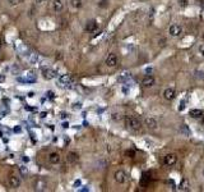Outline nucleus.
Wrapping results in <instances>:
<instances>
[{
	"mask_svg": "<svg viewBox=\"0 0 204 192\" xmlns=\"http://www.w3.org/2000/svg\"><path fill=\"white\" fill-rule=\"evenodd\" d=\"M125 124L129 130H133V131H139L142 128V123L137 117H131V115H128L125 118Z\"/></svg>",
	"mask_w": 204,
	"mask_h": 192,
	"instance_id": "1",
	"label": "nucleus"
},
{
	"mask_svg": "<svg viewBox=\"0 0 204 192\" xmlns=\"http://www.w3.org/2000/svg\"><path fill=\"white\" fill-rule=\"evenodd\" d=\"M57 81L60 83V86H68V85H72L74 82V77L72 74H63L59 77Z\"/></svg>",
	"mask_w": 204,
	"mask_h": 192,
	"instance_id": "2",
	"label": "nucleus"
},
{
	"mask_svg": "<svg viewBox=\"0 0 204 192\" xmlns=\"http://www.w3.org/2000/svg\"><path fill=\"white\" fill-rule=\"evenodd\" d=\"M114 178H115V181H116V182H117V183H120V184L125 183V182H126V179H128V177H126V173L124 172V170H121V169L116 170V172H115V174H114Z\"/></svg>",
	"mask_w": 204,
	"mask_h": 192,
	"instance_id": "3",
	"label": "nucleus"
},
{
	"mask_svg": "<svg viewBox=\"0 0 204 192\" xmlns=\"http://www.w3.org/2000/svg\"><path fill=\"white\" fill-rule=\"evenodd\" d=\"M117 62H119V59H117V55H116V54H114V53H111V54L107 55L106 60H105L106 66H107V67H110V68L116 67V66H117Z\"/></svg>",
	"mask_w": 204,
	"mask_h": 192,
	"instance_id": "4",
	"label": "nucleus"
},
{
	"mask_svg": "<svg viewBox=\"0 0 204 192\" xmlns=\"http://www.w3.org/2000/svg\"><path fill=\"white\" fill-rule=\"evenodd\" d=\"M42 74H44V78L45 79H54V78H57V72L55 69H51V68H45L44 71H42Z\"/></svg>",
	"mask_w": 204,
	"mask_h": 192,
	"instance_id": "5",
	"label": "nucleus"
},
{
	"mask_svg": "<svg viewBox=\"0 0 204 192\" xmlns=\"http://www.w3.org/2000/svg\"><path fill=\"white\" fill-rule=\"evenodd\" d=\"M163 163H165V165H167V167H174V165L178 163V156H176V154H167V155L165 156Z\"/></svg>",
	"mask_w": 204,
	"mask_h": 192,
	"instance_id": "6",
	"label": "nucleus"
},
{
	"mask_svg": "<svg viewBox=\"0 0 204 192\" xmlns=\"http://www.w3.org/2000/svg\"><path fill=\"white\" fill-rule=\"evenodd\" d=\"M168 34L172 37H178L182 34V27L179 24H171L170 28H168Z\"/></svg>",
	"mask_w": 204,
	"mask_h": 192,
	"instance_id": "7",
	"label": "nucleus"
},
{
	"mask_svg": "<svg viewBox=\"0 0 204 192\" xmlns=\"http://www.w3.org/2000/svg\"><path fill=\"white\" fill-rule=\"evenodd\" d=\"M8 184H9V187H12V188H18L20 184V178L18 175H10L8 179Z\"/></svg>",
	"mask_w": 204,
	"mask_h": 192,
	"instance_id": "8",
	"label": "nucleus"
},
{
	"mask_svg": "<svg viewBox=\"0 0 204 192\" xmlns=\"http://www.w3.org/2000/svg\"><path fill=\"white\" fill-rule=\"evenodd\" d=\"M52 10L55 13H60L64 10V3L63 0H54L52 2Z\"/></svg>",
	"mask_w": 204,
	"mask_h": 192,
	"instance_id": "9",
	"label": "nucleus"
},
{
	"mask_svg": "<svg viewBox=\"0 0 204 192\" xmlns=\"http://www.w3.org/2000/svg\"><path fill=\"white\" fill-rule=\"evenodd\" d=\"M142 85L144 87H152L154 85V77L153 76H146L142 79Z\"/></svg>",
	"mask_w": 204,
	"mask_h": 192,
	"instance_id": "10",
	"label": "nucleus"
},
{
	"mask_svg": "<svg viewBox=\"0 0 204 192\" xmlns=\"http://www.w3.org/2000/svg\"><path fill=\"white\" fill-rule=\"evenodd\" d=\"M175 96H176V92H175V90H174V88H166V90H165V92H163V98H165L166 100L171 101V100H174V99H175Z\"/></svg>",
	"mask_w": 204,
	"mask_h": 192,
	"instance_id": "11",
	"label": "nucleus"
},
{
	"mask_svg": "<svg viewBox=\"0 0 204 192\" xmlns=\"http://www.w3.org/2000/svg\"><path fill=\"white\" fill-rule=\"evenodd\" d=\"M78 159H79V155L77 152H74V151H70L68 154V156H66V162L69 164H76L78 162Z\"/></svg>",
	"mask_w": 204,
	"mask_h": 192,
	"instance_id": "12",
	"label": "nucleus"
},
{
	"mask_svg": "<svg viewBox=\"0 0 204 192\" xmlns=\"http://www.w3.org/2000/svg\"><path fill=\"white\" fill-rule=\"evenodd\" d=\"M18 81H20V82H26V83H33V82H36V76L33 73H29V74H27L26 77H23V78H18Z\"/></svg>",
	"mask_w": 204,
	"mask_h": 192,
	"instance_id": "13",
	"label": "nucleus"
},
{
	"mask_svg": "<svg viewBox=\"0 0 204 192\" xmlns=\"http://www.w3.org/2000/svg\"><path fill=\"white\" fill-rule=\"evenodd\" d=\"M49 162L54 165H56L60 163V155H59L57 152H51L50 155H49Z\"/></svg>",
	"mask_w": 204,
	"mask_h": 192,
	"instance_id": "14",
	"label": "nucleus"
},
{
	"mask_svg": "<svg viewBox=\"0 0 204 192\" xmlns=\"http://www.w3.org/2000/svg\"><path fill=\"white\" fill-rule=\"evenodd\" d=\"M96 28H97V22L94 19L88 21L87 24H85V31H88V32H93L96 31Z\"/></svg>",
	"mask_w": 204,
	"mask_h": 192,
	"instance_id": "15",
	"label": "nucleus"
},
{
	"mask_svg": "<svg viewBox=\"0 0 204 192\" xmlns=\"http://www.w3.org/2000/svg\"><path fill=\"white\" fill-rule=\"evenodd\" d=\"M189 115L191 117V118H200V117L203 115V110H200V109H191L190 110V113H189Z\"/></svg>",
	"mask_w": 204,
	"mask_h": 192,
	"instance_id": "16",
	"label": "nucleus"
},
{
	"mask_svg": "<svg viewBox=\"0 0 204 192\" xmlns=\"http://www.w3.org/2000/svg\"><path fill=\"white\" fill-rule=\"evenodd\" d=\"M146 126L148 128H152V130H154V128H157V120L153 119V118H147L146 119Z\"/></svg>",
	"mask_w": 204,
	"mask_h": 192,
	"instance_id": "17",
	"label": "nucleus"
},
{
	"mask_svg": "<svg viewBox=\"0 0 204 192\" xmlns=\"http://www.w3.org/2000/svg\"><path fill=\"white\" fill-rule=\"evenodd\" d=\"M187 190H189V181L185 178V179H182L180 183V191H187Z\"/></svg>",
	"mask_w": 204,
	"mask_h": 192,
	"instance_id": "18",
	"label": "nucleus"
},
{
	"mask_svg": "<svg viewBox=\"0 0 204 192\" xmlns=\"http://www.w3.org/2000/svg\"><path fill=\"white\" fill-rule=\"evenodd\" d=\"M70 5L74 8V9H79V8H82V0H70Z\"/></svg>",
	"mask_w": 204,
	"mask_h": 192,
	"instance_id": "19",
	"label": "nucleus"
},
{
	"mask_svg": "<svg viewBox=\"0 0 204 192\" xmlns=\"http://www.w3.org/2000/svg\"><path fill=\"white\" fill-rule=\"evenodd\" d=\"M149 179H151V177H149V174L148 173H144L143 174V178H142V186H147V183L149 182Z\"/></svg>",
	"mask_w": 204,
	"mask_h": 192,
	"instance_id": "20",
	"label": "nucleus"
},
{
	"mask_svg": "<svg viewBox=\"0 0 204 192\" xmlns=\"http://www.w3.org/2000/svg\"><path fill=\"white\" fill-rule=\"evenodd\" d=\"M8 3H9V5H12V7H15V5L22 3V0H8Z\"/></svg>",
	"mask_w": 204,
	"mask_h": 192,
	"instance_id": "21",
	"label": "nucleus"
},
{
	"mask_svg": "<svg viewBox=\"0 0 204 192\" xmlns=\"http://www.w3.org/2000/svg\"><path fill=\"white\" fill-rule=\"evenodd\" d=\"M37 60H39V56H37L36 54H32L31 59H29V63H31V64H36V63H37Z\"/></svg>",
	"mask_w": 204,
	"mask_h": 192,
	"instance_id": "22",
	"label": "nucleus"
},
{
	"mask_svg": "<svg viewBox=\"0 0 204 192\" xmlns=\"http://www.w3.org/2000/svg\"><path fill=\"white\" fill-rule=\"evenodd\" d=\"M121 118H122V117H121V114H119V113L112 114V119H114V120H120Z\"/></svg>",
	"mask_w": 204,
	"mask_h": 192,
	"instance_id": "23",
	"label": "nucleus"
},
{
	"mask_svg": "<svg viewBox=\"0 0 204 192\" xmlns=\"http://www.w3.org/2000/svg\"><path fill=\"white\" fill-rule=\"evenodd\" d=\"M44 186H45V183H44V182H39V183L36 184V190H39V191L44 190Z\"/></svg>",
	"mask_w": 204,
	"mask_h": 192,
	"instance_id": "24",
	"label": "nucleus"
},
{
	"mask_svg": "<svg viewBox=\"0 0 204 192\" xmlns=\"http://www.w3.org/2000/svg\"><path fill=\"white\" fill-rule=\"evenodd\" d=\"M125 154H126L129 158H134V156H135V151H133V150H126Z\"/></svg>",
	"mask_w": 204,
	"mask_h": 192,
	"instance_id": "25",
	"label": "nucleus"
},
{
	"mask_svg": "<svg viewBox=\"0 0 204 192\" xmlns=\"http://www.w3.org/2000/svg\"><path fill=\"white\" fill-rule=\"evenodd\" d=\"M198 51H199V54L204 58V44H202L199 47H198Z\"/></svg>",
	"mask_w": 204,
	"mask_h": 192,
	"instance_id": "26",
	"label": "nucleus"
},
{
	"mask_svg": "<svg viewBox=\"0 0 204 192\" xmlns=\"http://www.w3.org/2000/svg\"><path fill=\"white\" fill-rule=\"evenodd\" d=\"M73 109H82V103H76V104H73Z\"/></svg>",
	"mask_w": 204,
	"mask_h": 192,
	"instance_id": "27",
	"label": "nucleus"
},
{
	"mask_svg": "<svg viewBox=\"0 0 204 192\" xmlns=\"http://www.w3.org/2000/svg\"><path fill=\"white\" fill-rule=\"evenodd\" d=\"M80 184H82V182H80V179H77L76 181V182H74V184H73V187H76V188H78L79 187V186Z\"/></svg>",
	"mask_w": 204,
	"mask_h": 192,
	"instance_id": "28",
	"label": "nucleus"
},
{
	"mask_svg": "<svg viewBox=\"0 0 204 192\" xmlns=\"http://www.w3.org/2000/svg\"><path fill=\"white\" fill-rule=\"evenodd\" d=\"M20 172H22V174H26L27 172H28V169H27V167L23 165V167H20Z\"/></svg>",
	"mask_w": 204,
	"mask_h": 192,
	"instance_id": "29",
	"label": "nucleus"
},
{
	"mask_svg": "<svg viewBox=\"0 0 204 192\" xmlns=\"http://www.w3.org/2000/svg\"><path fill=\"white\" fill-rule=\"evenodd\" d=\"M46 96H49V99H54V98H55V96H54V92H52V91H49V92L46 94Z\"/></svg>",
	"mask_w": 204,
	"mask_h": 192,
	"instance_id": "30",
	"label": "nucleus"
},
{
	"mask_svg": "<svg viewBox=\"0 0 204 192\" xmlns=\"http://www.w3.org/2000/svg\"><path fill=\"white\" fill-rule=\"evenodd\" d=\"M186 4H187V0H180V5H181V7H185Z\"/></svg>",
	"mask_w": 204,
	"mask_h": 192,
	"instance_id": "31",
	"label": "nucleus"
},
{
	"mask_svg": "<svg viewBox=\"0 0 204 192\" xmlns=\"http://www.w3.org/2000/svg\"><path fill=\"white\" fill-rule=\"evenodd\" d=\"M22 160H23L24 163H28V162H29V158H28V156H26V155H23V156H22Z\"/></svg>",
	"mask_w": 204,
	"mask_h": 192,
	"instance_id": "32",
	"label": "nucleus"
},
{
	"mask_svg": "<svg viewBox=\"0 0 204 192\" xmlns=\"http://www.w3.org/2000/svg\"><path fill=\"white\" fill-rule=\"evenodd\" d=\"M35 2H36L37 4H44V3L47 2V0H35Z\"/></svg>",
	"mask_w": 204,
	"mask_h": 192,
	"instance_id": "33",
	"label": "nucleus"
},
{
	"mask_svg": "<svg viewBox=\"0 0 204 192\" xmlns=\"http://www.w3.org/2000/svg\"><path fill=\"white\" fill-rule=\"evenodd\" d=\"M69 127V123H68V122H64V123H63V128H68Z\"/></svg>",
	"mask_w": 204,
	"mask_h": 192,
	"instance_id": "34",
	"label": "nucleus"
},
{
	"mask_svg": "<svg viewBox=\"0 0 204 192\" xmlns=\"http://www.w3.org/2000/svg\"><path fill=\"white\" fill-rule=\"evenodd\" d=\"M14 132H20V127H15V128H14Z\"/></svg>",
	"mask_w": 204,
	"mask_h": 192,
	"instance_id": "35",
	"label": "nucleus"
},
{
	"mask_svg": "<svg viewBox=\"0 0 204 192\" xmlns=\"http://www.w3.org/2000/svg\"><path fill=\"white\" fill-rule=\"evenodd\" d=\"M79 191H82V192H85V191H89V190H88L87 187H84V188H80Z\"/></svg>",
	"mask_w": 204,
	"mask_h": 192,
	"instance_id": "36",
	"label": "nucleus"
},
{
	"mask_svg": "<svg viewBox=\"0 0 204 192\" xmlns=\"http://www.w3.org/2000/svg\"><path fill=\"white\" fill-rule=\"evenodd\" d=\"M66 117H68V115H66L65 113H63V114H61V118H63V119H65V118H66Z\"/></svg>",
	"mask_w": 204,
	"mask_h": 192,
	"instance_id": "37",
	"label": "nucleus"
},
{
	"mask_svg": "<svg viewBox=\"0 0 204 192\" xmlns=\"http://www.w3.org/2000/svg\"><path fill=\"white\" fill-rule=\"evenodd\" d=\"M4 81V77L3 76H0V82H3Z\"/></svg>",
	"mask_w": 204,
	"mask_h": 192,
	"instance_id": "38",
	"label": "nucleus"
},
{
	"mask_svg": "<svg viewBox=\"0 0 204 192\" xmlns=\"http://www.w3.org/2000/svg\"><path fill=\"white\" fill-rule=\"evenodd\" d=\"M2 44H3V41H2V39H0V47H2Z\"/></svg>",
	"mask_w": 204,
	"mask_h": 192,
	"instance_id": "39",
	"label": "nucleus"
},
{
	"mask_svg": "<svg viewBox=\"0 0 204 192\" xmlns=\"http://www.w3.org/2000/svg\"><path fill=\"white\" fill-rule=\"evenodd\" d=\"M203 123H204V114H203Z\"/></svg>",
	"mask_w": 204,
	"mask_h": 192,
	"instance_id": "40",
	"label": "nucleus"
},
{
	"mask_svg": "<svg viewBox=\"0 0 204 192\" xmlns=\"http://www.w3.org/2000/svg\"><path fill=\"white\" fill-rule=\"evenodd\" d=\"M203 175H204V169H203Z\"/></svg>",
	"mask_w": 204,
	"mask_h": 192,
	"instance_id": "41",
	"label": "nucleus"
},
{
	"mask_svg": "<svg viewBox=\"0 0 204 192\" xmlns=\"http://www.w3.org/2000/svg\"><path fill=\"white\" fill-rule=\"evenodd\" d=\"M0 136H2V133H0Z\"/></svg>",
	"mask_w": 204,
	"mask_h": 192,
	"instance_id": "42",
	"label": "nucleus"
}]
</instances>
